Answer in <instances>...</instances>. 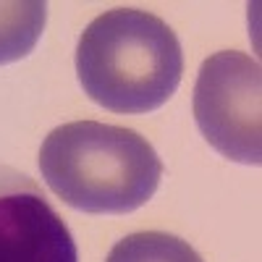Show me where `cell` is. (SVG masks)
Wrapping results in <instances>:
<instances>
[{"label":"cell","mask_w":262,"mask_h":262,"mask_svg":"<svg viewBox=\"0 0 262 262\" xmlns=\"http://www.w3.org/2000/svg\"><path fill=\"white\" fill-rule=\"evenodd\" d=\"M194 121L207 144L244 165L262 163V71L238 50L210 55L194 84Z\"/></svg>","instance_id":"3957f363"},{"label":"cell","mask_w":262,"mask_h":262,"mask_svg":"<svg viewBox=\"0 0 262 262\" xmlns=\"http://www.w3.org/2000/svg\"><path fill=\"white\" fill-rule=\"evenodd\" d=\"M48 3L13 0L0 3V66L27 58L45 32Z\"/></svg>","instance_id":"5b68a950"},{"label":"cell","mask_w":262,"mask_h":262,"mask_svg":"<svg viewBox=\"0 0 262 262\" xmlns=\"http://www.w3.org/2000/svg\"><path fill=\"white\" fill-rule=\"evenodd\" d=\"M0 262H79L76 242L42 189L0 165Z\"/></svg>","instance_id":"277c9868"},{"label":"cell","mask_w":262,"mask_h":262,"mask_svg":"<svg viewBox=\"0 0 262 262\" xmlns=\"http://www.w3.org/2000/svg\"><path fill=\"white\" fill-rule=\"evenodd\" d=\"M105 262H202V257L189 242L173 233L142 231L121 238Z\"/></svg>","instance_id":"8992f818"},{"label":"cell","mask_w":262,"mask_h":262,"mask_svg":"<svg viewBox=\"0 0 262 262\" xmlns=\"http://www.w3.org/2000/svg\"><path fill=\"white\" fill-rule=\"evenodd\" d=\"M39 170L60 200L92 215H126L158 191L163 163L139 131L100 121L53 128L39 147Z\"/></svg>","instance_id":"6da1fadb"},{"label":"cell","mask_w":262,"mask_h":262,"mask_svg":"<svg viewBox=\"0 0 262 262\" xmlns=\"http://www.w3.org/2000/svg\"><path fill=\"white\" fill-rule=\"evenodd\" d=\"M76 74L84 95L113 113H149L181 84V42L165 21L139 8H113L79 37Z\"/></svg>","instance_id":"7a4b0ae2"}]
</instances>
